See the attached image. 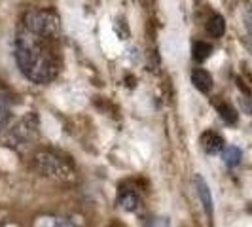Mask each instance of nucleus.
Returning a JSON list of instances; mask_svg holds the SVG:
<instances>
[{"instance_id":"11","label":"nucleus","mask_w":252,"mask_h":227,"mask_svg":"<svg viewBox=\"0 0 252 227\" xmlns=\"http://www.w3.org/2000/svg\"><path fill=\"white\" fill-rule=\"evenodd\" d=\"M218 114H220L222 121L227 123V125L237 123V112H235V108H233V106H229V104H226V102L218 104Z\"/></svg>"},{"instance_id":"1","label":"nucleus","mask_w":252,"mask_h":227,"mask_svg":"<svg viewBox=\"0 0 252 227\" xmlns=\"http://www.w3.org/2000/svg\"><path fill=\"white\" fill-rule=\"evenodd\" d=\"M15 63L21 74L34 84H50L55 78V61L48 50L42 46L40 36L32 34L31 30H19L15 38Z\"/></svg>"},{"instance_id":"15","label":"nucleus","mask_w":252,"mask_h":227,"mask_svg":"<svg viewBox=\"0 0 252 227\" xmlns=\"http://www.w3.org/2000/svg\"><path fill=\"white\" fill-rule=\"evenodd\" d=\"M251 97H245V99H243V101H241V104H243V108H245V110H247V112L249 114H252V104H251Z\"/></svg>"},{"instance_id":"5","label":"nucleus","mask_w":252,"mask_h":227,"mask_svg":"<svg viewBox=\"0 0 252 227\" xmlns=\"http://www.w3.org/2000/svg\"><path fill=\"white\" fill-rule=\"evenodd\" d=\"M201 146L209 155H216V153H220L224 150V139L220 135L213 133V131H209V133H203Z\"/></svg>"},{"instance_id":"9","label":"nucleus","mask_w":252,"mask_h":227,"mask_svg":"<svg viewBox=\"0 0 252 227\" xmlns=\"http://www.w3.org/2000/svg\"><path fill=\"white\" fill-rule=\"evenodd\" d=\"M211 53H213V46L207 44V42H195V44L191 46V57H193V61H197V63L207 61V59L211 57Z\"/></svg>"},{"instance_id":"12","label":"nucleus","mask_w":252,"mask_h":227,"mask_svg":"<svg viewBox=\"0 0 252 227\" xmlns=\"http://www.w3.org/2000/svg\"><path fill=\"white\" fill-rule=\"evenodd\" d=\"M10 110L8 108H4L2 104H0V135L4 133V129L8 127V123H10Z\"/></svg>"},{"instance_id":"10","label":"nucleus","mask_w":252,"mask_h":227,"mask_svg":"<svg viewBox=\"0 0 252 227\" xmlns=\"http://www.w3.org/2000/svg\"><path fill=\"white\" fill-rule=\"evenodd\" d=\"M222 159H224V165L229 167V169H233V167H237L241 163V159H243V153L237 146H227L226 150L222 151Z\"/></svg>"},{"instance_id":"6","label":"nucleus","mask_w":252,"mask_h":227,"mask_svg":"<svg viewBox=\"0 0 252 227\" xmlns=\"http://www.w3.org/2000/svg\"><path fill=\"white\" fill-rule=\"evenodd\" d=\"M191 84L193 87L201 93H209L213 89V76L209 74L205 68H195L191 72Z\"/></svg>"},{"instance_id":"7","label":"nucleus","mask_w":252,"mask_h":227,"mask_svg":"<svg viewBox=\"0 0 252 227\" xmlns=\"http://www.w3.org/2000/svg\"><path fill=\"white\" fill-rule=\"evenodd\" d=\"M118 204L127 212H137L140 208V197L131 189H124L122 195L118 197Z\"/></svg>"},{"instance_id":"13","label":"nucleus","mask_w":252,"mask_h":227,"mask_svg":"<svg viewBox=\"0 0 252 227\" xmlns=\"http://www.w3.org/2000/svg\"><path fill=\"white\" fill-rule=\"evenodd\" d=\"M51 227H78V226H76L72 220H68V218H57Z\"/></svg>"},{"instance_id":"8","label":"nucleus","mask_w":252,"mask_h":227,"mask_svg":"<svg viewBox=\"0 0 252 227\" xmlns=\"http://www.w3.org/2000/svg\"><path fill=\"white\" fill-rule=\"evenodd\" d=\"M207 30H209L211 36H215V38L224 36V32H226V21H224V17L215 13V15L209 19V23H207Z\"/></svg>"},{"instance_id":"3","label":"nucleus","mask_w":252,"mask_h":227,"mask_svg":"<svg viewBox=\"0 0 252 227\" xmlns=\"http://www.w3.org/2000/svg\"><path fill=\"white\" fill-rule=\"evenodd\" d=\"M36 169L44 176L55 178V180H70L72 178L70 167L64 163L61 157L51 155V153H38Z\"/></svg>"},{"instance_id":"14","label":"nucleus","mask_w":252,"mask_h":227,"mask_svg":"<svg viewBox=\"0 0 252 227\" xmlns=\"http://www.w3.org/2000/svg\"><path fill=\"white\" fill-rule=\"evenodd\" d=\"M146 227H171V226H169V220H165V218H154V220H150L146 224Z\"/></svg>"},{"instance_id":"2","label":"nucleus","mask_w":252,"mask_h":227,"mask_svg":"<svg viewBox=\"0 0 252 227\" xmlns=\"http://www.w3.org/2000/svg\"><path fill=\"white\" fill-rule=\"evenodd\" d=\"M23 28L31 30L32 34L40 38L55 40L61 34V21L53 12L48 10H32L27 12L23 17Z\"/></svg>"},{"instance_id":"4","label":"nucleus","mask_w":252,"mask_h":227,"mask_svg":"<svg viewBox=\"0 0 252 227\" xmlns=\"http://www.w3.org/2000/svg\"><path fill=\"white\" fill-rule=\"evenodd\" d=\"M193 186H195V191H197V197L201 201L205 214L209 216V218H213V214H215V202H213V193H211V188L207 186L205 178L201 174H195L193 176Z\"/></svg>"}]
</instances>
